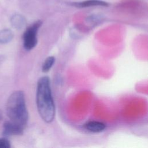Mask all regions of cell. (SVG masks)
Segmentation results:
<instances>
[{
    "mask_svg": "<svg viewBox=\"0 0 148 148\" xmlns=\"http://www.w3.org/2000/svg\"><path fill=\"white\" fill-rule=\"evenodd\" d=\"M36 103L41 119L47 123L52 122L55 117L56 108L48 76H42L38 81Z\"/></svg>",
    "mask_w": 148,
    "mask_h": 148,
    "instance_id": "1",
    "label": "cell"
},
{
    "mask_svg": "<svg viewBox=\"0 0 148 148\" xmlns=\"http://www.w3.org/2000/svg\"><path fill=\"white\" fill-rule=\"evenodd\" d=\"M6 110L10 121L24 129L28 122V113L23 91H15L10 95L7 101Z\"/></svg>",
    "mask_w": 148,
    "mask_h": 148,
    "instance_id": "2",
    "label": "cell"
},
{
    "mask_svg": "<svg viewBox=\"0 0 148 148\" xmlns=\"http://www.w3.org/2000/svg\"><path fill=\"white\" fill-rule=\"evenodd\" d=\"M42 24L40 21H37L29 26L23 35V46L28 51L33 49L37 45V34Z\"/></svg>",
    "mask_w": 148,
    "mask_h": 148,
    "instance_id": "3",
    "label": "cell"
},
{
    "mask_svg": "<svg viewBox=\"0 0 148 148\" xmlns=\"http://www.w3.org/2000/svg\"><path fill=\"white\" fill-rule=\"evenodd\" d=\"M23 128L12 123L10 120L6 121L3 124V134L6 136L21 135L23 133Z\"/></svg>",
    "mask_w": 148,
    "mask_h": 148,
    "instance_id": "4",
    "label": "cell"
},
{
    "mask_svg": "<svg viewBox=\"0 0 148 148\" xmlns=\"http://www.w3.org/2000/svg\"><path fill=\"white\" fill-rule=\"evenodd\" d=\"M84 128L91 132H101L105 130L106 128V125L100 121H90L87 122L83 125Z\"/></svg>",
    "mask_w": 148,
    "mask_h": 148,
    "instance_id": "5",
    "label": "cell"
},
{
    "mask_svg": "<svg viewBox=\"0 0 148 148\" xmlns=\"http://www.w3.org/2000/svg\"><path fill=\"white\" fill-rule=\"evenodd\" d=\"M72 5L77 8H86L97 6H108V3L105 1L100 0H87L82 2L73 3Z\"/></svg>",
    "mask_w": 148,
    "mask_h": 148,
    "instance_id": "6",
    "label": "cell"
},
{
    "mask_svg": "<svg viewBox=\"0 0 148 148\" xmlns=\"http://www.w3.org/2000/svg\"><path fill=\"white\" fill-rule=\"evenodd\" d=\"M11 23L14 28L20 29L23 27H24L25 23V20L22 16L19 14H16L12 17Z\"/></svg>",
    "mask_w": 148,
    "mask_h": 148,
    "instance_id": "7",
    "label": "cell"
},
{
    "mask_svg": "<svg viewBox=\"0 0 148 148\" xmlns=\"http://www.w3.org/2000/svg\"><path fill=\"white\" fill-rule=\"evenodd\" d=\"M13 35L10 29H3L0 31V43H7L13 38Z\"/></svg>",
    "mask_w": 148,
    "mask_h": 148,
    "instance_id": "8",
    "label": "cell"
},
{
    "mask_svg": "<svg viewBox=\"0 0 148 148\" xmlns=\"http://www.w3.org/2000/svg\"><path fill=\"white\" fill-rule=\"evenodd\" d=\"M55 58L53 56H49L47 57L45 60L42 67V72L44 73L48 72L53 66Z\"/></svg>",
    "mask_w": 148,
    "mask_h": 148,
    "instance_id": "9",
    "label": "cell"
},
{
    "mask_svg": "<svg viewBox=\"0 0 148 148\" xmlns=\"http://www.w3.org/2000/svg\"><path fill=\"white\" fill-rule=\"evenodd\" d=\"M10 143L5 138H0V148H10Z\"/></svg>",
    "mask_w": 148,
    "mask_h": 148,
    "instance_id": "10",
    "label": "cell"
},
{
    "mask_svg": "<svg viewBox=\"0 0 148 148\" xmlns=\"http://www.w3.org/2000/svg\"><path fill=\"white\" fill-rule=\"evenodd\" d=\"M5 57L3 56H0V64L2 62V61L4 60Z\"/></svg>",
    "mask_w": 148,
    "mask_h": 148,
    "instance_id": "11",
    "label": "cell"
}]
</instances>
